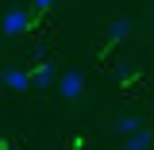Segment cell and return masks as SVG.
<instances>
[{
	"instance_id": "obj_1",
	"label": "cell",
	"mask_w": 154,
	"mask_h": 150,
	"mask_svg": "<svg viewBox=\"0 0 154 150\" xmlns=\"http://www.w3.org/2000/svg\"><path fill=\"white\" fill-rule=\"evenodd\" d=\"M54 89H58L62 100H81V96H85V73H81V69H66V73H58Z\"/></svg>"
},
{
	"instance_id": "obj_2",
	"label": "cell",
	"mask_w": 154,
	"mask_h": 150,
	"mask_svg": "<svg viewBox=\"0 0 154 150\" xmlns=\"http://www.w3.org/2000/svg\"><path fill=\"white\" fill-rule=\"evenodd\" d=\"M27 27H31V12H27V8H8V12H4V19H0V31H4L8 38L23 35Z\"/></svg>"
},
{
	"instance_id": "obj_3",
	"label": "cell",
	"mask_w": 154,
	"mask_h": 150,
	"mask_svg": "<svg viewBox=\"0 0 154 150\" xmlns=\"http://www.w3.org/2000/svg\"><path fill=\"white\" fill-rule=\"evenodd\" d=\"M0 81H4L8 89H16V93H27V89H31L27 69H16V66H4V69H0Z\"/></svg>"
},
{
	"instance_id": "obj_4",
	"label": "cell",
	"mask_w": 154,
	"mask_h": 150,
	"mask_svg": "<svg viewBox=\"0 0 154 150\" xmlns=\"http://www.w3.org/2000/svg\"><path fill=\"white\" fill-rule=\"evenodd\" d=\"M31 89H54V81H58V69L50 66V62H42V66H35L31 69Z\"/></svg>"
},
{
	"instance_id": "obj_5",
	"label": "cell",
	"mask_w": 154,
	"mask_h": 150,
	"mask_svg": "<svg viewBox=\"0 0 154 150\" xmlns=\"http://www.w3.org/2000/svg\"><path fill=\"white\" fill-rule=\"evenodd\" d=\"M154 146V135L146 131V127H139V131L123 135V150H150Z\"/></svg>"
},
{
	"instance_id": "obj_6",
	"label": "cell",
	"mask_w": 154,
	"mask_h": 150,
	"mask_svg": "<svg viewBox=\"0 0 154 150\" xmlns=\"http://www.w3.org/2000/svg\"><path fill=\"white\" fill-rule=\"evenodd\" d=\"M131 35V19H112L108 23V42H123Z\"/></svg>"
},
{
	"instance_id": "obj_7",
	"label": "cell",
	"mask_w": 154,
	"mask_h": 150,
	"mask_svg": "<svg viewBox=\"0 0 154 150\" xmlns=\"http://www.w3.org/2000/svg\"><path fill=\"white\" fill-rule=\"evenodd\" d=\"M143 123H139V115H131V112H123L119 119H116V131L119 135H131V131H139Z\"/></svg>"
},
{
	"instance_id": "obj_8",
	"label": "cell",
	"mask_w": 154,
	"mask_h": 150,
	"mask_svg": "<svg viewBox=\"0 0 154 150\" xmlns=\"http://www.w3.org/2000/svg\"><path fill=\"white\" fill-rule=\"evenodd\" d=\"M50 4H54V0H31V8H38V12H46Z\"/></svg>"
},
{
	"instance_id": "obj_9",
	"label": "cell",
	"mask_w": 154,
	"mask_h": 150,
	"mask_svg": "<svg viewBox=\"0 0 154 150\" xmlns=\"http://www.w3.org/2000/svg\"><path fill=\"white\" fill-rule=\"evenodd\" d=\"M0 150H12V146H0Z\"/></svg>"
},
{
	"instance_id": "obj_10",
	"label": "cell",
	"mask_w": 154,
	"mask_h": 150,
	"mask_svg": "<svg viewBox=\"0 0 154 150\" xmlns=\"http://www.w3.org/2000/svg\"><path fill=\"white\" fill-rule=\"evenodd\" d=\"M150 23H154V12H150Z\"/></svg>"
}]
</instances>
